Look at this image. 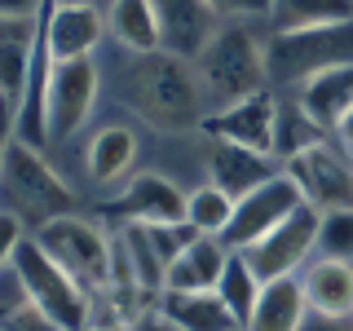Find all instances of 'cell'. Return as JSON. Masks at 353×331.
<instances>
[{"label":"cell","instance_id":"13","mask_svg":"<svg viewBox=\"0 0 353 331\" xmlns=\"http://www.w3.org/2000/svg\"><path fill=\"white\" fill-rule=\"evenodd\" d=\"M159 14V31H163V49L176 58H199L203 44L216 36V9L208 0H154Z\"/></svg>","mask_w":353,"mask_h":331},{"label":"cell","instance_id":"7","mask_svg":"<svg viewBox=\"0 0 353 331\" xmlns=\"http://www.w3.org/2000/svg\"><path fill=\"white\" fill-rule=\"evenodd\" d=\"M287 177L309 208L318 212H336V208H353V159L349 150H336L331 141H318L301 154L287 159Z\"/></svg>","mask_w":353,"mask_h":331},{"label":"cell","instance_id":"1","mask_svg":"<svg viewBox=\"0 0 353 331\" xmlns=\"http://www.w3.org/2000/svg\"><path fill=\"white\" fill-rule=\"evenodd\" d=\"M124 93H128V106L154 128L181 132V128H203L208 119V93L194 62L176 58L168 49L137 53Z\"/></svg>","mask_w":353,"mask_h":331},{"label":"cell","instance_id":"14","mask_svg":"<svg viewBox=\"0 0 353 331\" xmlns=\"http://www.w3.org/2000/svg\"><path fill=\"white\" fill-rule=\"evenodd\" d=\"M208 177L230 199H243L248 190L265 185L270 177H279V168H274V154L234 146V141H212V150H208Z\"/></svg>","mask_w":353,"mask_h":331},{"label":"cell","instance_id":"21","mask_svg":"<svg viewBox=\"0 0 353 331\" xmlns=\"http://www.w3.org/2000/svg\"><path fill=\"white\" fill-rule=\"evenodd\" d=\"M132 159H137V137H132V128H102L93 141H88V177H93L97 185H115L119 177L132 168Z\"/></svg>","mask_w":353,"mask_h":331},{"label":"cell","instance_id":"24","mask_svg":"<svg viewBox=\"0 0 353 331\" xmlns=\"http://www.w3.org/2000/svg\"><path fill=\"white\" fill-rule=\"evenodd\" d=\"M230 217H234V199H230L221 185H199L194 194H185V221L199 230V234H216L230 225Z\"/></svg>","mask_w":353,"mask_h":331},{"label":"cell","instance_id":"17","mask_svg":"<svg viewBox=\"0 0 353 331\" xmlns=\"http://www.w3.org/2000/svg\"><path fill=\"white\" fill-rule=\"evenodd\" d=\"M309 314V301H305V283L283 274V279H270L256 296V309H252L248 327L243 331H301Z\"/></svg>","mask_w":353,"mask_h":331},{"label":"cell","instance_id":"34","mask_svg":"<svg viewBox=\"0 0 353 331\" xmlns=\"http://www.w3.org/2000/svg\"><path fill=\"white\" fill-rule=\"evenodd\" d=\"M301 331H353V318H331V314H314L309 309Z\"/></svg>","mask_w":353,"mask_h":331},{"label":"cell","instance_id":"36","mask_svg":"<svg viewBox=\"0 0 353 331\" xmlns=\"http://www.w3.org/2000/svg\"><path fill=\"white\" fill-rule=\"evenodd\" d=\"M336 137H340V146H345V150L353 154V110H349V115H345V119H340V128H336Z\"/></svg>","mask_w":353,"mask_h":331},{"label":"cell","instance_id":"38","mask_svg":"<svg viewBox=\"0 0 353 331\" xmlns=\"http://www.w3.org/2000/svg\"><path fill=\"white\" fill-rule=\"evenodd\" d=\"M84 331H88V327H84Z\"/></svg>","mask_w":353,"mask_h":331},{"label":"cell","instance_id":"18","mask_svg":"<svg viewBox=\"0 0 353 331\" xmlns=\"http://www.w3.org/2000/svg\"><path fill=\"white\" fill-rule=\"evenodd\" d=\"M159 314L176 331H239V318L225 309L216 292H172V287H163Z\"/></svg>","mask_w":353,"mask_h":331},{"label":"cell","instance_id":"20","mask_svg":"<svg viewBox=\"0 0 353 331\" xmlns=\"http://www.w3.org/2000/svg\"><path fill=\"white\" fill-rule=\"evenodd\" d=\"M301 283H305V301L314 314L353 318V261L318 257Z\"/></svg>","mask_w":353,"mask_h":331},{"label":"cell","instance_id":"4","mask_svg":"<svg viewBox=\"0 0 353 331\" xmlns=\"http://www.w3.org/2000/svg\"><path fill=\"white\" fill-rule=\"evenodd\" d=\"M194 71L203 80V93L216 106H230L239 97L261 93L270 80L265 66V49L256 44V36L243 27H216V36L203 44V53L194 58Z\"/></svg>","mask_w":353,"mask_h":331},{"label":"cell","instance_id":"32","mask_svg":"<svg viewBox=\"0 0 353 331\" xmlns=\"http://www.w3.org/2000/svg\"><path fill=\"white\" fill-rule=\"evenodd\" d=\"M18 137V102L9 93H0V159H5V146Z\"/></svg>","mask_w":353,"mask_h":331},{"label":"cell","instance_id":"37","mask_svg":"<svg viewBox=\"0 0 353 331\" xmlns=\"http://www.w3.org/2000/svg\"><path fill=\"white\" fill-rule=\"evenodd\" d=\"M66 5H97V0H66Z\"/></svg>","mask_w":353,"mask_h":331},{"label":"cell","instance_id":"10","mask_svg":"<svg viewBox=\"0 0 353 331\" xmlns=\"http://www.w3.org/2000/svg\"><path fill=\"white\" fill-rule=\"evenodd\" d=\"M97 97V66L93 58H58L49 80V141L71 137L88 119Z\"/></svg>","mask_w":353,"mask_h":331},{"label":"cell","instance_id":"28","mask_svg":"<svg viewBox=\"0 0 353 331\" xmlns=\"http://www.w3.org/2000/svg\"><path fill=\"white\" fill-rule=\"evenodd\" d=\"M22 305H31V296H27V287H22L18 270H14V265H5V270H0V327H5Z\"/></svg>","mask_w":353,"mask_h":331},{"label":"cell","instance_id":"2","mask_svg":"<svg viewBox=\"0 0 353 331\" xmlns=\"http://www.w3.org/2000/svg\"><path fill=\"white\" fill-rule=\"evenodd\" d=\"M0 199L18 221H31L36 230L75 212L71 185L44 163L40 146H27L18 137L5 146V159H0Z\"/></svg>","mask_w":353,"mask_h":331},{"label":"cell","instance_id":"9","mask_svg":"<svg viewBox=\"0 0 353 331\" xmlns=\"http://www.w3.org/2000/svg\"><path fill=\"white\" fill-rule=\"evenodd\" d=\"M318 221H323V212L309 208V203H301L296 212H287L265 239H256L252 248H243V257H248V265L256 270L261 283L292 274L296 265L318 248Z\"/></svg>","mask_w":353,"mask_h":331},{"label":"cell","instance_id":"11","mask_svg":"<svg viewBox=\"0 0 353 331\" xmlns=\"http://www.w3.org/2000/svg\"><path fill=\"white\" fill-rule=\"evenodd\" d=\"M102 212L124 225H163V221H185V194L159 172H137L115 199H106Z\"/></svg>","mask_w":353,"mask_h":331},{"label":"cell","instance_id":"35","mask_svg":"<svg viewBox=\"0 0 353 331\" xmlns=\"http://www.w3.org/2000/svg\"><path fill=\"white\" fill-rule=\"evenodd\" d=\"M137 331H176L172 323H168V318H163L159 314V309H154V314L150 318H141V323H137Z\"/></svg>","mask_w":353,"mask_h":331},{"label":"cell","instance_id":"29","mask_svg":"<svg viewBox=\"0 0 353 331\" xmlns=\"http://www.w3.org/2000/svg\"><path fill=\"white\" fill-rule=\"evenodd\" d=\"M22 239H27V234H22V221L9 212V208H0V270L14 265V252H18Z\"/></svg>","mask_w":353,"mask_h":331},{"label":"cell","instance_id":"23","mask_svg":"<svg viewBox=\"0 0 353 331\" xmlns=\"http://www.w3.org/2000/svg\"><path fill=\"white\" fill-rule=\"evenodd\" d=\"M261 279H256V270L248 265V257L243 252H230V261H225V274H221V283H216V296L225 301V309L239 318V327H248V318H252V309H256V296H261Z\"/></svg>","mask_w":353,"mask_h":331},{"label":"cell","instance_id":"33","mask_svg":"<svg viewBox=\"0 0 353 331\" xmlns=\"http://www.w3.org/2000/svg\"><path fill=\"white\" fill-rule=\"evenodd\" d=\"M40 9H44V0H0V18H9V22H31V18H40Z\"/></svg>","mask_w":353,"mask_h":331},{"label":"cell","instance_id":"12","mask_svg":"<svg viewBox=\"0 0 353 331\" xmlns=\"http://www.w3.org/2000/svg\"><path fill=\"white\" fill-rule=\"evenodd\" d=\"M203 132H212L216 141H234V146H248V150H261V154H274L279 146V106L274 97L265 93H252V97H239V102L212 110L203 119Z\"/></svg>","mask_w":353,"mask_h":331},{"label":"cell","instance_id":"3","mask_svg":"<svg viewBox=\"0 0 353 331\" xmlns=\"http://www.w3.org/2000/svg\"><path fill=\"white\" fill-rule=\"evenodd\" d=\"M349 62H353V18L274 31L270 49H265L270 80H279V84H305L314 75L349 66Z\"/></svg>","mask_w":353,"mask_h":331},{"label":"cell","instance_id":"19","mask_svg":"<svg viewBox=\"0 0 353 331\" xmlns=\"http://www.w3.org/2000/svg\"><path fill=\"white\" fill-rule=\"evenodd\" d=\"M301 110L314 119V124H323L327 132H336L340 119L353 110V62L305 80L301 84Z\"/></svg>","mask_w":353,"mask_h":331},{"label":"cell","instance_id":"30","mask_svg":"<svg viewBox=\"0 0 353 331\" xmlns=\"http://www.w3.org/2000/svg\"><path fill=\"white\" fill-rule=\"evenodd\" d=\"M0 331H62V327L53 323V318L44 314V309H36V305H22V309H18V314L9 318V323L0 327Z\"/></svg>","mask_w":353,"mask_h":331},{"label":"cell","instance_id":"16","mask_svg":"<svg viewBox=\"0 0 353 331\" xmlns=\"http://www.w3.org/2000/svg\"><path fill=\"white\" fill-rule=\"evenodd\" d=\"M102 40V14L97 5H66L49 0V44L58 58H88Z\"/></svg>","mask_w":353,"mask_h":331},{"label":"cell","instance_id":"26","mask_svg":"<svg viewBox=\"0 0 353 331\" xmlns=\"http://www.w3.org/2000/svg\"><path fill=\"white\" fill-rule=\"evenodd\" d=\"M279 146H274V154H283V159H292V154H301L309 146H318V141H327V128L314 124V119L305 115L301 106H287L279 110Z\"/></svg>","mask_w":353,"mask_h":331},{"label":"cell","instance_id":"5","mask_svg":"<svg viewBox=\"0 0 353 331\" xmlns=\"http://www.w3.org/2000/svg\"><path fill=\"white\" fill-rule=\"evenodd\" d=\"M14 270H18L22 287H27L31 305L44 309V314H49L62 331H84L88 327V292L49 257V252H44V243L36 234L18 243Z\"/></svg>","mask_w":353,"mask_h":331},{"label":"cell","instance_id":"25","mask_svg":"<svg viewBox=\"0 0 353 331\" xmlns=\"http://www.w3.org/2000/svg\"><path fill=\"white\" fill-rule=\"evenodd\" d=\"M274 18H279V31L340 22V18H353V0H274Z\"/></svg>","mask_w":353,"mask_h":331},{"label":"cell","instance_id":"31","mask_svg":"<svg viewBox=\"0 0 353 331\" xmlns=\"http://www.w3.org/2000/svg\"><path fill=\"white\" fill-rule=\"evenodd\" d=\"M216 14H234V18H261L274 14V0H208Z\"/></svg>","mask_w":353,"mask_h":331},{"label":"cell","instance_id":"8","mask_svg":"<svg viewBox=\"0 0 353 331\" xmlns=\"http://www.w3.org/2000/svg\"><path fill=\"white\" fill-rule=\"evenodd\" d=\"M301 203H305V199H301V190H296L292 177H287V172L270 177L265 185H256V190H248L243 199H234V217H230V225L221 230V243H225L230 252L252 248V243L265 239L287 212H296Z\"/></svg>","mask_w":353,"mask_h":331},{"label":"cell","instance_id":"15","mask_svg":"<svg viewBox=\"0 0 353 331\" xmlns=\"http://www.w3.org/2000/svg\"><path fill=\"white\" fill-rule=\"evenodd\" d=\"M225 261H230L225 243L216 234H199L190 248L163 270V287H172V292H216L221 274H225Z\"/></svg>","mask_w":353,"mask_h":331},{"label":"cell","instance_id":"6","mask_svg":"<svg viewBox=\"0 0 353 331\" xmlns=\"http://www.w3.org/2000/svg\"><path fill=\"white\" fill-rule=\"evenodd\" d=\"M36 239L44 243V252H49L84 292H110L115 252H110V239L93 225V221L71 212V217H58V221H49V225H40Z\"/></svg>","mask_w":353,"mask_h":331},{"label":"cell","instance_id":"22","mask_svg":"<svg viewBox=\"0 0 353 331\" xmlns=\"http://www.w3.org/2000/svg\"><path fill=\"white\" fill-rule=\"evenodd\" d=\"M110 27H115V36L124 40L132 53L163 49V31H159L154 0H115V5H110Z\"/></svg>","mask_w":353,"mask_h":331},{"label":"cell","instance_id":"27","mask_svg":"<svg viewBox=\"0 0 353 331\" xmlns=\"http://www.w3.org/2000/svg\"><path fill=\"white\" fill-rule=\"evenodd\" d=\"M318 257L353 261V208L323 212V221H318Z\"/></svg>","mask_w":353,"mask_h":331}]
</instances>
